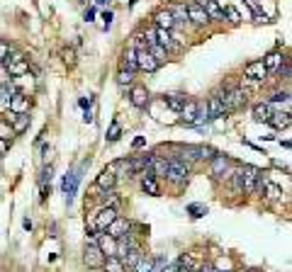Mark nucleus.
<instances>
[{"instance_id":"nucleus-1","label":"nucleus","mask_w":292,"mask_h":272,"mask_svg":"<svg viewBox=\"0 0 292 272\" xmlns=\"http://www.w3.org/2000/svg\"><path fill=\"white\" fill-rule=\"evenodd\" d=\"M219 100L224 102L227 112H239V110H243L248 105L246 92H243V88H239V85H227L224 92H219Z\"/></svg>"},{"instance_id":"nucleus-2","label":"nucleus","mask_w":292,"mask_h":272,"mask_svg":"<svg viewBox=\"0 0 292 272\" xmlns=\"http://www.w3.org/2000/svg\"><path fill=\"white\" fill-rule=\"evenodd\" d=\"M2 66H5V71L12 76V78H20V76H27L29 71V63L27 59L22 56V54H10L5 61H0Z\"/></svg>"},{"instance_id":"nucleus-3","label":"nucleus","mask_w":292,"mask_h":272,"mask_svg":"<svg viewBox=\"0 0 292 272\" xmlns=\"http://www.w3.org/2000/svg\"><path fill=\"white\" fill-rule=\"evenodd\" d=\"M83 263H86L90 270H100V268H102L105 255H102V250L97 248V241H90V238H88L86 250H83Z\"/></svg>"},{"instance_id":"nucleus-4","label":"nucleus","mask_w":292,"mask_h":272,"mask_svg":"<svg viewBox=\"0 0 292 272\" xmlns=\"http://www.w3.org/2000/svg\"><path fill=\"white\" fill-rule=\"evenodd\" d=\"M258 175H261V170H258V168H253V165H243V168H241V192L253 194V192H256Z\"/></svg>"},{"instance_id":"nucleus-5","label":"nucleus","mask_w":292,"mask_h":272,"mask_svg":"<svg viewBox=\"0 0 292 272\" xmlns=\"http://www.w3.org/2000/svg\"><path fill=\"white\" fill-rule=\"evenodd\" d=\"M229 165H232L229 155H222V153H217V155L209 160V175H212L214 180H222V178H227V173H229Z\"/></svg>"},{"instance_id":"nucleus-6","label":"nucleus","mask_w":292,"mask_h":272,"mask_svg":"<svg viewBox=\"0 0 292 272\" xmlns=\"http://www.w3.org/2000/svg\"><path fill=\"white\" fill-rule=\"evenodd\" d=\"M117 216H119V214H117V209H115V207H102L100 212L95 214V221H93V229H97V231H105V229H107V226H110V224L115 221Z\"/></svg>"},{"instance_id":"nucleus-7","label":"nucleus","mask_w":292,"mask_h":272,"mask_svg":"<svg viewBox=\"0 0 292 272\" xmlns=\"http://www.w3.org/2000/svg\"><path fill=\"white\" fill-rule=\"evenodd\" d=\"M243 76H246L248 80H253V83H263L265 76H268V71H265L263 61H248V63L243 66Z\"/></svg>"},{"instance_id":"nucleus-8","label":"nucleus","mask_w":292,"mask_h":272,"mask_svg":"<svg viewBox=\"0 0 292 272\" xmlns=\"http://www.w3.org/2000/svg\"><path fill=\"white\" fill-rule=\"evenodd\" d=\"M197 5H202V10L207 12L209 22H224V10L217 0H195Z\"/></svg>"},{"instance_id":"nucleus-9","label":"nucleus","mask_w":292,"mask_h":272,"mask_svg":"<svg viewBox=\"0 0 292 272\" xmlns=\"http://www.w3.org/2000/svg\"><path fill=\"white\" fill-rule=\"evenodd\" d=\"M204 105H207L209 119H222V117H227V115H229V112H227V107H224V102L219 100V92L209 95V100H207Z\"/></svg>"},{"instance_id":"nucleus-10","label":"nucleus","mask_w":292,"mask_h":272,"mask_svg":"<svg viewBox=\"0 0 292 272\" xmlns=\"http://www.w3.org/2000/svg\"><path fill=\"white\" fill-rule=\"evenodd\" d=\"M161 63H156V59L148 54V49L137 51V71H144V73H156Z\"/></svg>"},{"instance_id":"nucleus-11","label":"nucleus","mask_w":292,"mask_h":272,"mask_svg":"<svg viewBox=\"0 0 292 272\" xmlns=\"http://www.w3.org/2000/svg\"><path fill=\"white\" fill-rule=\"evenodd\" d=\"M129 100H132L134 107L146 110L148 102H151V95H148V90H146L144 85H132V90H129Z\"/></svg>"},{"instance_id":"nucleus-12","label":"nucleus","mask_w":292,"mask_h":272,"mask_svg":"<svg viewBox=\"0 0 292 272\" xmlns=\"http://www.w3.org/2000/svg\"><path fill=\"white\" fill-rule=\"evenodd\" d=\"M7 107H10L12 115H25V112H29V97L25 92H15V95L7 100Z\"/></svg>"},{"instance_id":"nucleus-13","label":"nucleus","mask_w":292,"mask_h":272,"mask_svg":"<svg viewBox=\"0 0 292 272\" xmlns=\"http://www.w3.org/2000/svg\"><path fill=\"white\" fill-rule=\"evenodd\" d=\"M185 10H188V20L195 22L197 27H204V25L209 22V17H207V12L202 10V5H197V2H188Z\"/></svg>"},{"instance_id":"nucleus-14","label":"nucleus","mask_w":292,"mask_h":272,"mask_svg":"<svg viewBox=\"0 0 292 272\" xmlns=\"http://www.w3.org/2000/svg\"><path fill=\"white\" fill-rule=\"evenodd\" d=\"M153 41L158 44V46H163L166 51H178V46L173 44V34L168 30H158L156 27V32H153Z\"/></svg>"},{"instance_id":"nucleus-15","label":"nucleus","mask_w":292,"mask_h":272,"mask_svg":"<svg viewBox=\"0 0 292 272\" xmlns=\"http://www.w3.org/2000/svg\"><path fill=\"white\" fill-rule=\"evenodd\" d=\"M153 22H156V27L158 30H173L175 27V20H173V15H171V10L166 7V10H158L156 15H153Z\"/></svg>"},{"instance_id":"nucleus-16","label":"nucleus","mask_w":292,"mask_h":272,"mask_svg":"<svg viewBox=\"0 0 292 272\" xmlns=\"http://www.w3.org/2000/svg\"><path fill=\"white\" fill-rule=\"evenodd\" d=\"M78 180H81V175H76V173H66V178H63V192H66V202L68 204L73 202V194L78 190Z\"/></svg>"},{"instance_id":"nucleus-17","label":"nucleus","mask_w":292,"mask_h":272,"mask_svg":"<svg viewBox=\"0 0 292 272\" xmlns=\"http://www.w3.org/2000/svg\"><path fill=\"white\" fill-rule=\"evenodd\" d=\"M105 231H107V236H112V238H122L124 233H129V221H124L122 216H117Z\"/></svg>"},{"instance_id":"nucleus-18","label":"nucleus","mask_w":292,"mask_h":272,"mask_svg":"<svg viewBox=\"0 0 292 272\" xmlns=\"http://www.w3.org/2000/svg\"><path fill=\"white\" fill-rule=\"evenodd\" d=\"M197 107H200V102L193 100V97H188L185 107L180 110V115H183V121H185V124H195V119H197Z\"/></svg>"},{"instance_id":"nucleus-19","label":"nucleus","mask_w":292,"mask_h":272,"mask_svg":"<svg viewBox=\"0 0 292 272\" xmlns=\"http://www.w3.org/2000/svg\"><path fill=\"white\" fill-rule=\"evenodd\" d=\"M163 102L168 105V110H173V112L180 115V110H183L185 102H188V95H183V92H171V95L163 97Z\"/></svg>"},{"instance_id":"nucleus-20","label":"nucleus","mask_w":292,"mask_h":272,"mask_svg":"<svg viewBox=\"0 0 292 272\" xmlns=\"http://www.w3.org/2000/svg\"><path fill=\"white\" fill-rule=\"evenodd\" d=\"M97 248L102 250V255H105V258H112V255L117 253V238L107 236V233H102V236H100V241H97Z\"/></svg>"},{"instance_id":"nucleus-21","label":"nucleus","mask_w":292,"mask_h":272,"mask_svg":"<svg viewBox=\"0 0 292 272\" xmlns=\"http://www.w3.org/2000/svg\"><path fill=\"white\" fill-rule=\"evenodd\" d=\"M263 61V66H265V71L270 73V71H278V68H283V54L280 51H270V54H265V59Z\"/></svg>"},{"instance_id":"nucleus-22","label":"nucleus","mask_w":292,"mask_h":272,"mask_svg":"<svg viewBox=\"0 0 292 272\" xmlns=\"http://www.w3.org/2000/svg\"><path fill=\"white\" fill-rule=\"evenodd\" d=\"M10 126H12V134H15V136L25 134V131L29 129V115L27 112H25V115H15L12 121H10Z\"/></svg>"},{"instance_id":"nucleus-23","label":"nucleus","mask_w":292,"mask_h":272,"mask_svg":"<svg viewBox=\"0 0 292 272\" xmlns=\"http://www.w3.org/2000/svg\"><path fill=\"white\" fill-rule=\"evenodd\" d=\"M97 187H102V190H115V185H117V175L110 170V168H105L100 175H97Z\"/></svg>"},{"instance_id":"nucleus-24","label":"nucleus","mask_w":292,"mask_h":272,"mask_svg":"<svg viewBox=\"0 0 292 272\" xmlns=\"http://www.w3.org/2000/svg\"><path fill=\"white\" fill-rule=\"evenodd\" d=\"M144 253H142V245H134V248H129L127 250V255L122 258V265L124 268H129V270H134V265L139 263V258H142Z\"/></svg>"},{"instance_id":"nucleus-25","label":"nucleus","mask_w":292,"mask_h":272,"mask_svg":"<svg viewBox=\"0 0 292 272\" xmlns=\"http://www.w3.org/2000/svg\"><path fill=\"white\" fill-rule=\"evenodd\" d=\"M122 71H129V73H137V49H127L122 54Z\"/></svg>"},{"instance_id":"nucleus-26","label":"nucleus","mask_w":292,"mask_h":272,"mask_svg":"<svg viewBox=\"0 0 292 272\" xmlns=\"http://www.w3.org/2000/svg\"><path fill=\"white\" fill-rule=\"evenodd\" d=\"M142 190H144L146 194H151V197H158V194H161V185H158V178H153V175L142 178Z\"/></svg>"},{"instance_id":"nucleus-27","label":"nucleus","mask_w":292,"mask_h":272,"mask_svg":"<svg viewBox=\"0 0 292 272\" xmlns=\"http://www.w3.org/2000/svg\"><path fill=\"white\" fill-rule=\"evenodd\" d=\"M270 115H273L270 102H258V105L253 107V119L256 121H268L270 119Z\"/></svg>"},{"instance_id":"nucleus-28","label":"nucleus","mask_w":292,"mask_h":272,"mask_svg":"<svg viewBox=\"0 0 292 272\" xmlns=\"http://www.w3.org/2000/svg\"><path fill=\"white\" fill-rule=\"evenodd\" d=\"M290 112H285V115H283V112H273V115H270V119H268V124H273V126H275V129H288V126H290Z\"/></svg>"},{"instance_id":"nucleus-29","label":"nucleus","mask_w":292,"mask_h":272,"mask_svg":"<svg viewBox=\"0 0 292 272\" xmlns=\"http://www.w3.org/2000/svg\"><path fill=\"white\" fill-rule=\"evenodd\" d=\"M146 49H148V54H151V56L156 59V63H163V61H168V51H166L163 46H158L156 41H151V44H148Z\"/></svg>"},{"instance_id":"nucleus-30","label":"nucleus","mask_w":292,"mask_h":272,"mask_svg":"<svg viewBox=\"0 0 292 272\" xmlns=\"http://www.w3.org/2000/svg\"><path fill=\"white\" fill-rule=\"evenodd\" d=\"M102 272H127V268L122 265V260L119 258H105V263H102Z\"/></svg>"},{"instance_id":"nucleus-31","label":"nucleus","mask_w":292,"mask_h":272,"mask_svg":"<svg viewBox=\"0 0 292 272\" xmlns=\"http://www.w3.org/2000/svg\"><path fill=\"white\" fill-rule=\"evenodd\" d=\"M168 10H171V15H173L175 25H178V22H188V10H185V5L175 2V5H171V7H168Z\"/></svg>"},{"instance_id":"nucleus-32","label":"nucleus","mask_w":292,"mask_h":272,"mask_svg":"<svg viewBox=\"0 0 292 272\" xmlns=\"http://www.w3.org/2000/svg\"><path fill=\"white\" fill-rule=\"evenodd\" d=\"M265 192H268V199H283V187L280 185H275V182H268L265 180Z\"/></svg>"},{"instance_id":"nucleus-33","label":"nucleus","mask_w":292,"mask_h":272,"mask_svg":"<svg viewBox=\"0 0 292 272\" xmlns=\"http://www.w3.org/2000/svg\"><path fill=\"white\" fill-rule=\"evenodd\" d=\"M151 265H153V260H151L148 255H142L139 263L134 265V272H151Z\"/></svg>"},{"instance_id":"nucleus-34","label":"nucleus","mask_w":292,"mask_h":272,"mask_svg":"<svg viewBox=\"0 0 292 272\" xmlns=\"http://www.w3.org/2000/svg\"><path fill=\"white\" fill-rule=\"evenodd\" d=\"M132 80H134V73H129V71H119L117 73V85H132Z\"/></svg>"},{"instance_id":"nucleus-35","label":"nucleus","mask_w":292,"mask_h":272,"mask_svg":"<svg viewBox=\"0 0 292 272\" xmlns=\"http://www.w3.org/2000/svg\"><path fill=\"white\" fill-rule=\"evenodd\" d=\"M119 136H122V126H119V121H112L107 129V141H117Z\"/></svg>"},{"instance_id":"nucleus-36","label":"nucleus","mask_w":292,"mask_h":272,"mask_svg":"<svg viewBox=\"0 0 292 272\" xmlns=\"http://www.w3.org/2000/svg\"><path fill=\"white\" fill-rule=\"evenodd\" d=\"M224 15L229 17V22H232V25H239V22H241L239 10H236V7H232V5H227V7H224Z\"/></svg>"},{"instance_id":"nucleus-37","label":"nucleus","mask_w":292,"mask_h":272,"mask_svg":"<svg viewBox=\"0 0 292 272\" xmlns=\"http://www.w3.org/2000/svg\"><path fill=\"white\" fill-rule=\"evenodd\" d=\"M12 136H15V134H12V126H10L7 121H0V139H2V141H10Z\"/></svg>"},{"instance_id":"nucleus-38","label":"nucleus","mask_w":292,"mask_h":272,"mask_svg":"<svg viewBox=\"0 0 292 272\" xmlns=\"http://www.w3.org/2000/svg\"><path fill=\"white\" fill-rule=\"evenodd\" d=\"M188 212H190V216H193V219H200V216H204V214H207V207H202V204H197V202H195V204H190V207H188Z\"/></svg>"},{"instance_id":"nucleus-39","label":"nucleus","mask_w":292,"mask_h":272,"mask_svg":"<svg viewBox=\"0 0 292 272\" xmlns=\"http://www.w3.org/2000/svg\"><path fill=\"white\" fill-rule=\"evenodd\" d=\"M217 155V151L212 146H200V160H212Z\"/></svg>"},{"instance_id":"nucleus-40","label":"nucleus","mask_w":292,"mask_h":272,"mask_svg":"<svg viewBox=\"0 0 292 272\" xmlns=\"http://www.w3.org/2000/svg\"><path fill=\"white\" fill-rule=\"evenodd\" d=\"M10 54H12V46H10L5 39H0V61H5Z\"/></svg>"},{"instance_id":"nucleus-41","label":"nucleus","mask_w":292,"mask_h":272,"mask_svg":"<svg viewBox=\"0 0 292 272\" xmlns=\"http://www.w3.org/2000/svg\"><path fill=\"white\" fill-rule=\"evenodd\" d=\"M270 100H273V102H285V105H290V92H275Z\"/></svg>"},{"instance_id":"nucleus-42","label":"nucleus","mask_w":292,"mask_h":272,"mask_svg":"<svg viewBox=\"0 0 292 272\" xmlns=\"http://www.w3.org/2000/svg\"><path fill=\"white\" fill-rule=\"evenodd\" d=\"M166 265H168V263H166V258H156V260H153V265H151V272H161Z\"/></svg>"},{"instance_id":"nucleus-43","label":"nucleus","mask_w":292,"mask_h":272,"mask_svg":"<svg viewBox=\"0 0 292 272\" xmlns=\"http://www.w3.org/2000/svg\"><path fill=\"white\" fill-rule=\"evenodd\" d=\"M229 268H232V260H227V258H219L217 265H214V270H227L229 272Z\"/></svg>"},{"instance_id":"nucleus-44","label":"nucleus","mask_w":292,"mask_h":272,"mask_svg":"<svg viewBox=\"0 0 292 272\" xmlns=\"http://www.w3.org/2000/svg\"><path fill=\"white\" fill-rule=\"evenodd\" d=\"M246 5H248V7L253 10V15H256V12H261V7H263V0H246Z\"/></svg>"},{"instance_id":"nucleus-45","label":"nucleus","mask_w":292,"mask_h":272,"mask_svg":"<svg viewBox=\"0 0 292 272\" xmlns=\"http://www.w3.org/2000/svg\"><path fill=\"white\" fill-rule=\"evenodd\" d=\"M102 20H105V22H102V30H107V27L112 25V12H110V10H107V12H102Z\"/></svg>"},{"instance_id":"nucleus-46","label":"nucleus","mask_w":292,"mask_h":272,"mask_svg":"<svg viewBox=\"0 0 292 272\" xmlns=\"http://www.w3.org/2000/svg\"><path fill=\"white\" fill-rule=\"evenodd\" d=\"M63 61H66L68 66H73V63H76V59H73V51H71V49H68V51H63Z\"/></svg>"},{"instance_id":"nucleus-47","label":"nucleus","mask_w":292,"mask_h":272,"mask_svg":"<svg viewBox=\"0 0 292 272\" xmlns=\"http://www.w3.org/2000/svg\"><path fill=\"white\" fill-rule=\"evenodd\" d=\"M161 272H178V263H171V265H166Z\"/></svg>"},{"instance_id":"nucleus-48","label":"nucleus","mask_w":292,"mask_h":272,"mask_svg":"<svg viewBox=\"0 0 292 272\" xmlns=\"http://www.w3.org/2000/svg\"><path fill=\"white\" fill-rule=\"evenodd\" d=\"M7 144H10V141H2V139H0V155L7 151Z\"/></svg>"},{"instance_id":"nucleus-49","label":"nucleus","mask_w":292,"mask_h":272,"mask_svg":"<svg viewBox=\"0 0 292 272\" xmlns=\"http://www.w3.org/2000/svg\"><path fill=\"white\" fill-rule=\"evenodd\" d=\"M93 17H95V10H93V7H90V10H86V20H88V22H90V20H93Z\"/></svg>"},{"instance_id":"nucleus-50","label":"nucleus","mask_w":292,"mask_h":272,"mask_svg":"<svg viewBox=\"0 0 292 272\" xmlns=\"http://www.w3.org/2000/svg\"><path fill=\"white\" fill-rule=\"evenodd\" d=\"M95 2H97V5H105V2H107V0H95Z\"/></svg>"},{"instance_id":"nucleus-51","label":"nucleus","mask_w":292,"mask_h":272,"mask_svg":"<svg viewBox=\"0 0 292 272\" xmlns=\"http://www.w3.org/2000/svg\"><path fill=\"white\" fill-rule=\"evenodd\" d=\"M212 272H227V270H214V268H212Z\"/></svg>"},{"instance_id":"nucleus-52","label":"nucleus","mask_w":292,"mask_h":272,"mask_svg":"<svg viewBox=\"0 0 292 272\" xmlns=\"http://www.w3.org/2000/svg\"><path fill=\"white\" fill-rule=\"evenodd\" d=\"M93 272H102V268H100V270H93Z\"/></svg>"},{"instance_id":"nucleus-53","label":"nucleus","mask_w":292,"mask_h":272,"mask_svg":"<svg viewBox=\"0 0 292 272\" xmlns=\"http://www.w3.org/2000/svg\"><path fill=\"white\" fill-rule=\"evenodd\" d=\"M241 272H246V270H241Z\"/></svg>"}]
</instances>
